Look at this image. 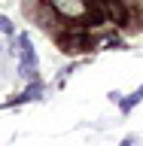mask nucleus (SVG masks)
<instances>
[{
    "instance_id": "4",
    "label": "nucleus",
    "mask_w": 143,
    "mask_h": 146,
    "mask_svg": "<svg viewBox=\"0 0 143 146\" xmlns=\"http://www.w3.org/2000/svg\"><path fill=\"white\" fill-rule=\"evenodd\" d=\"M140 100H143V85H140L137 91H131L128 98H122V100H119V107H122V113H131V110H134Z\"/></svg>"
},
{
    "instance_id": "2",
    "label": "nucleus",
    "mask_w": 143,
    "mask_h": 146,
    "mask_svg": "<svg viewBox=\"0 0 143 146\" xmlns=\"http://www.w3.org/2000/svg\"><path fill=\"white\" fill-rule=\"evenodd\" d=\"M61 46H64V52H70V55L88 52V49H91V36H88V34H79V31H73V34H67V36L61 40Z\"/></svg>"
},
{
    "instance_id": "3",
    "label": "nucleus",
    "mask_w": 143,
    "mask_h": 146,
    "mask_svg": "<svg viewBox=\"0 0 143 146\" xmlns=\"http://www.w3.org/2000/svg\"><path fill=\"white\" fill-rule=\"evenodd\" d=\"M43 94V82H31V88H25L18 98H12V100H6L3 107H12V104H27V100H37Z\"/></svg>"
},
{
    "instance_id": "1",
    "label": "nucleus",
    "mask_w": 143,
    "mask_h": 146,
    "mask_svg": "<svg viewBox=\"0 0 143 146\" xmlns=\"http://www.w3.org/2000/svg\"><path fill=\"white\" fill-rule=\"evenodd\" d=\"M15 49H18V55H21V67H18V73L27 76V79H34V76H37V55H34V46H31V36L21 34L18 43H15Z\"/></svg>"
},
{
    "instance_id": "5",
    "label": "nucleus",
    "mask_w": 143,
    "mask_h": 146,
    "mask_svg": "<svg viewBox=\"0 0 143 146\" xmlns=\"http://www.w3.org/2000/svg\"><path fill=\"white\" fill-rule=\"evenodd\" d=\"M0 34H15V27H12V21L6 15H0Z\"/></svg>"
}]
</instances>
